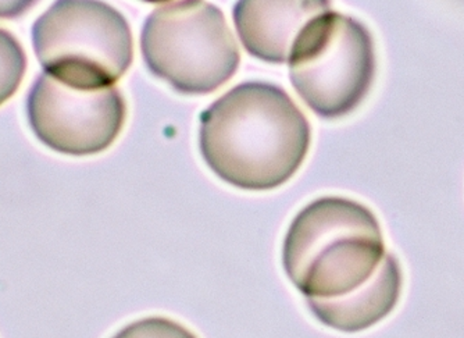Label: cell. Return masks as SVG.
Here are the masks:
<instances>
[{
    "instance_id": "cell-8",
    "label": "cell",
    "mask_w": 464,
    "mask_h": 338,
    "mask_svg": "<svg viewBox=\"0 0 464 338\" xmlns=\"http://www.w3.org/2000/svg\"><path fill=\"white\" fill-rule=\"evenodd\" d=\"M402 290V266L398 257L388 252L369 283L341 298H309L307 306L313 316L330 329L341 333H361L372 329L395 311Z\"/></svg>"
},
{
    "instance_id": "cell-5",
    "label": "cell",
    "mask_w": 464,
    "mask_h": 338,
    "mask_svg": "<svg viewBox=\"0 0 464 338\" xmlns=\"http://www.w3.org/2000/svg\"><path fill=\"white\" fill-rule=\"evenodd\" d=\"M288 63L302 101L323 119H340L356 111L370 92L374 43L356 18L328 12L304 27Z\"/></svg>"
},
{
    "instance_id": "cell-4",
    "label": "cell",
    "mask_w": 464,
    "mask_h": 338,
    "mask_svg": "<svg viewBox=\"0 0 464 338\" xmlns=\"http://www.w3.org/2000/svg\"><path fill=\"white\" fill-rule=\"evenodd\" d=\"M140 51L148 69L188 95H205L238 70L239 49L223 13L205 0H179L146 18Z\"/></svg>"
},
{
    "instance_id": "cell-3",
    "label": "cell",
    "mask_w": 464,
    "mask_h": 338,
    "mask_svg": "<svg viewBox=\"0 0 464 338\" xmlns=\"http://www.w3.org/2000/svg\"><path fill=\"white\" fill-rule=\"evenodd\" d=\"M46 74L77 90L113 87L132 62L129 23L101 0H56L33 27Z\"/></svg>"
},
{
    "instance_id": "cell-9",
    "label": "cell",
    "mask_w": 464,
    "mask_h": 338,
    "mask_svg": "<svg viewBox=\"0 0 464 338\" xmlns=\"http://www.w3.org/2000/svg\"><path fill=\"white\" fill-rule=\"evenodd\" d=\"M27 56L15 36L0 28V106L7 102L23 82Z\"/></svg>"
},
{
    "instance_id": "cell-7",
    "label": "cell",
    "mask_w": 464,
    "mask_h": 338,
    "mask_svg": "<svg viewBox=\"0 0 464 338\" xmlns=\"http://www.w3.org/2000/svg\"><path fill=\"white\" fill-rule=\"evenodd\" d=\"M331 0H238L234 24L245 49L267 63H288L310 22L330 12Z\"/></svg>"
},
{
    "instance_id": "cell-1",
    "label": "cell",
    "mask_w": 464,
    "mask_h": 338,
    "mask_svg": "<svg viewBox=\"0 0 464 338\" xmlns=\"http://www.w3.org/2000/svg\"><path fill=\"white\" fill-rule=\"evenodd\" d=\"M309 121L288 93L268 82H245L200 116L199 148L208 169L229 186L270 191L304 165Z\"/></svg>"
},
{
    "instance_id": "cell-11",
    "label": "cell",
    "mask_w": 464,
    "mask_h": 338,
    "mask_svg": "<svg viewBox=\"0 0 464 338\" xmlns=\"http://www.w3.org/2000/svg\"><path fill=\"white\" fill-rule=\"evenodd\" d=\"M38 0H0V18H17L25 14Z\"/></svg>"
},
{
    "instance_id": "cell-2",
    "label": "cell",
    "mask_w": 464,
    "mask_h": 338,
    "mask_svg": "<svg viewBox=\"0 0 464 338\" xmlns=\"http://www.w3.org/2000/svg\"><path fill=\"white\" fill-rule=\"evenodd\" d=\"M387 254L382 225L370 208L349 198L323 197L289 225L283 266L307 300H334L369 283Z\"/></svg>"
},
{
    "instance_id": "cell-10",
    "label": "cell",
    "mask_w": 464,
    "mask_h": 338,
    "mask_svg": "<svg viewBox=\"0 0 464 338\" xmlns=\"http://www.w3.org/2000/svg\"><path fill=\"white\" fill-rule=\"evenodd\" d=\"M111 338H198V335L169 317L150 316L127 324Z\"/></svg>"
},
{
    "instance_id": "cell-6",
    "label": "cell",
    "mask_w": 464,
    "mask_h": 338,
    "mask_svg": "<svg viewBox=\"0 0 464 338\" xmlns=\"http://www.w3.org/2000/svg\"><path fill=\"white\" fill-rule=\"evenodd\" d=\"M27 114L42 144L63 155L90 156L114 144L127 108L117 88L77 90L45 72L28 93Z\"/></svg>"
},
{
    "instance_id": "cell-12",
    "label": "cell",
    "mask_w": 464,
    "mask_h": 338,
    "mask_svg": "<svg viewBox=\"0 0 464 338\" xmlns=\"http://www.w3.org/2000/svg\"><path fill=\"white\" fill-rule=\"evenodd\" d=\"M143 2H150V4H167V2H173V0H143Z\"/></svg>"
}]
</instances>
